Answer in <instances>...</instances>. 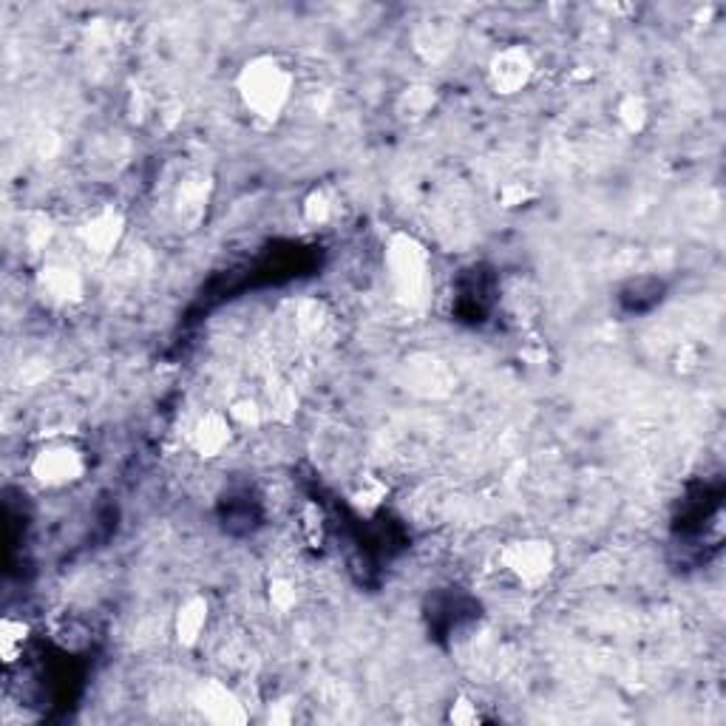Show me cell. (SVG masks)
Here are the masks:
<instances>
[{"label": "cell", "mask_w": 726, "mask_h": 726, "mask_svg": "<svg viewBox=\"0 0 726 726\" xmlns=\"http://www.w3.org/2000/svg\"><path fill=\"white\" fill-rule=\"evenodd\" d=\"M494 281L485 270H471L463 281H460V290H457V310L460 315L471 321V324H480L485 318V312L491 307V287Z\"/></svg>", "instance_id": "1"}, {"label": "cell", "mask_w": 726, "mask_h": 726, "mask_svg": "<svg viewBox=\"0 0 726 726\" xmlns=\"http://www.w3.org/2000/svg\"><path fill=\"white\" fill-rule=\"evenodd\" d=\"M222 519H225V528H230V531H236V525H242L244 531H250L256 525V519H259V505H256V500L250 494L230 497V500H225Z\"/></svg>", "instance_id": "2"}]
</instances>
